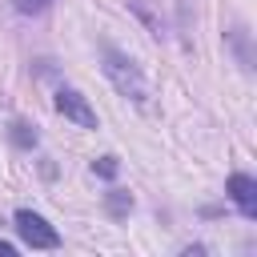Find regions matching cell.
Segmentation results:
<instances>
[{
    "instance_id": "obj_1",
    "label": "cell",
    "mask_w": 257,
    "mask_h": 257,
    "mask_svg": "<svg viewBox=\"0 0 257 257\" xmlns=\"http://www.w3.org/2000/svg\"><path fill=\"white\" fill-rule=\"evenodd\" d=\"M104 76L116 84V92H120V96H133L137 104L149 96V84H145L141 68H137L124 52H116V48H104Z\"/></svg>"
},
{
    "instance_id": "obj_2",
    "label": "cell",
    "mask_w": 257,
    "mask_h": 257,
    "mask_svg": "<svg viewBox=\"0 0 257 257\" xmlns=\"http://www.w3.org/2000/svg\"><path fill=\"white\" fill-rule=\"evenodd\" d=\"M16 233H20V241L32 245V249H56V245H60V233H56L40 213H32V209H20V213H16Z\"/></svg>"
},
{
    "instance_id": "obj_3",
    "label": "cell",
    "mask_w": 257,
    "mask_h": 257,
    "mask_svg": "<svg viewBox=\"0 0 257 257\" xmlns=\"http://www.w3.org/2000/svg\"><path fill=\"white\" fill-rule=\"evenodd\" d=\"M56 108H60L68 120H76L80 128H96V112H92V104H88L76 88H60V92H56Z\"/></svg>"
},
{
    "instance_id": "obj_4",
    "label": "cell",
    "mask_w": 257,
    "mask_h": 257,
    "mask_svg": "<svg viewBox=\"0 0 257 257\" xmlns=\"http://www.w3.org/2000/svg\"><path fill=\"white\" fill-rule=\"evenodd\" d=\"M229 197H233V205L241 209V217H257V181L249 177V173H233L229 177Z\"/></svg>"
},
{
    "instance_id": "obj_5",
    "label": "cell",
    "mask_w": 257,
    "mask_h": 257,
    "mask_svg": "<svg viewBox=\"0 0 257 257\" xmlns=\"http://www.w3.org/2000/svg\"><path fill=\"white\" fill-rule=\"evenodd\" d=\"M128 209H133V197L120 193V189H112V193H108V213H112V217H124Z\"/></svg>"
},
{
    "instance_id": "obj_6",
    "label": "cell",
    "mask_w": 257,
    "mask_h": 257,
    "mask_svg": "<svg viewBox=\"0 0 257 257\" xmlns=\"http://www.w3.org/2000/svg\"><path fill=\"white\" fill-rule=\"evenodd\" d=\"M12 141L28 149V145H36V133H28V124H12Z\"/></svg>"
},
{
    "instance_id": "obj_7",
    "label": "cell",
    "mask_w": 257,
    "mask_h": 257,
    "mask_svg": "<svg viewBox=\"0 0 257 257\" xmlns=\"http://www.w3.org/2000/svg\"><path fill=\"white\" fill-rule=\"evenodd\" d=\"M92 173H100V177H116V157H100V161H92Z\"/></svg>"
},
{
    "instance_id": "obj_8",
    "label": "cell",
    "mask_w": 257,
    "mask_h": 257,
    "mask_svg": "<svg viewBox=\"0 0 257 257\" xmlns=\"http://www.w3.org/2000/svg\"><path fill=\"white\" fill-rule=\"evenodd\" d=\"M52 0H16V8L24 12V16H36V12H44Z\"/></svg>"
},
{
    "instance_id": "obj_9",
    "label": "cell",
    "mask_w": 257,
    "mask_h": 257,
    "mask_svg": "<svg viewBox=\"0 0 257 257\" xmlns=\"http://www.w3.org/2000/svg\"><path fill=\"white\" fill-rule=\"evenodd\" d=\"M12 253H16V249H12L8 241H0V257H12Z\"/></svg>"
}]
</instances>
